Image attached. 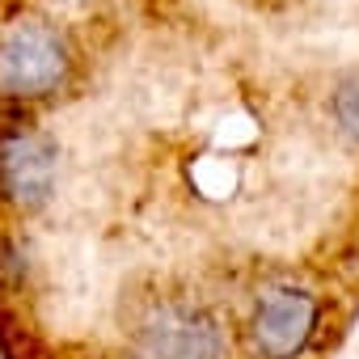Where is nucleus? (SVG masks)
<instances>
[{
    "mask_svg": "<svg viewBox=\"0 0 359 359\" xmlns=\"http://www.w3.org/2000/svg\"><path fill=\"white\" fill-rule=\"evenodd\" d=\"M123 338L131 359H233L224 313L191 287H148L127 300Z\"/></svg>",
    "mask_w": 359,
    "mask_h": 359,
    "instance_id": "f257e3e1",
    "label": "nucleus"
},
{
    "mask_svg": "<svg viewBox=\"0 0 359 359\" xmlns=\"http://www.w3.org/2000/svg\"><path fill=\"white\" fill-rule=\"evenodd\" d=\"M81 72L68 30L26 18L0 34V102L13 110H43L72 93Z\"/></svg>",
    "mask_w": 359,
    "mask_h": 359,
    "instance_id": "f03ea898",
    "label": "nucleus"
},
{
    "mask_svg": "<svg viewBox=\"0 0 359 359\" xmlns=\"http://www.w3.org/2000/svg\"><path fill=\"white\" fill-rule=\"evenodd\" d=\"M325 325V296L300 279L262 283L233 334L241 359H309Z\"/></svg>",
    "mask_w": 359,
    "mask_h": 359,
    "instance_id": "7ed1b4c3",
    "label": "nucleus"
},
{
    "mask_svg": "<svg viewBox=\"0 0 359 359\" xmlns=\"http://www.w3.org/2000/svg\"><path fill=\"white\" fill-rule=\"evenodd\" d=\"M55 191V148L30 123L0 127V208L34 212Z\"/></svg>",
    "mask_w": 359,
    "mask_h": 359,
    "instance_id": "20e7f679",
    "label": "nucleus"
},
{
    "mask_svg": "<svg viewBox=\"0 0 359 359\" xmlns=\"http://www.w3.org/2000/svg\"><path fill=\"white\" fill-rule=\"evenodd\" d=\"M330 118H334L338 135L359 152V68L338 76V85L330 93Z\"/></svg>",
    "mask_w": 359,
    "mask_h": 359,
    "instance_id": "39448f33",
    "label": "nucleus"
}]
</instances>
